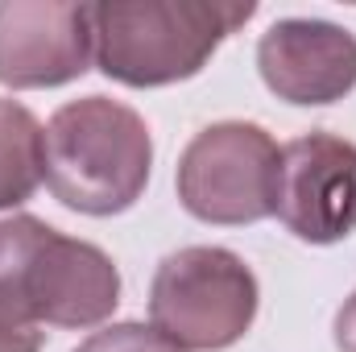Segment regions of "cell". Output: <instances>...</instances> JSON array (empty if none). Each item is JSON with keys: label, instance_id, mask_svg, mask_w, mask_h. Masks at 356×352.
Returning a JSON list of instances; mask_svg holds the SVG:
<instances>
[{"label": "cell", "instance_id": "1", "mask_svg": "<svg viewBox=\"0 0 356 352\" xmlns=\"http://www.w3.org/2000/svg\"><path fill=\"white\" fill-rule=\"evenodd\" d=\"M120 303L112 257L38 216L0 220V328H99Z\"/></svg>", "mask_w": 356, "mask_h": 352}, {"label": "cell", "instance_id": "2", "mask_svg": "<svg viewBox=\"0 0 356 352\" xmlns=\"http://www.w3.org/2000/svg\"><path fill=\"white\" fill-rule=\"evenodd\" d=\"M257 4L224 0H95L91 50L95 67L124 88H170L195 79L224 38H232Z\"/></svg>", "mask_w": 356, "mask_h": 352}, {"label": "cell", "instance_id": "3", "mask_svg": "<svg viewBox=\"0 0 356 352\" xmlns=\"http://www.w3.org/2000/svg\"><path fill=\"white\" fill-rule=\"evenodd\" d=\"M154 170V137L137 108L83 95L63 104L46 125V186L79 216L129 211Z\"/></svg>", "mask_w": 356, "mask_h": 352}, {"label": "cell", "instance_id": "4", "mask_svg": "<svg viewBox=\"0 0 356 352\" xmlns=\"http://www.w3.org/2000/svg\"><path fill=\"white\" fill-rule=\"evenodd\" d=\"M261 290L245 257L224 245H186L154 269L149 319L182 352H224L257 319Z\"/></svg>", "mask_w": 356, "mask_h": 352}, {"label": "cell", "instance_id": "5", "mask_svg": "<svg viewBox=\"0 0 356 352\" xmlns=\"http://www.w3.org/2000/svg\"><path fill=\"white\" fill-rule=\"evenodd\" d=\"M277 158V141L253 120L207 125L178 158V203L203 224H257L273 216Z\"/></svg>", "mask_w": 356, "mask_h": 352}, {"label": "cell", "instance_id": "6", "mask_svg": "<svg viewBox=\"0 0 356 352\" xmlns=\"http://www.w3.org/2000/svg\"><path fill=\"white\" fill-rule=\"evenodd\" d=\"M273 216L307 245H336L356 232V145L336 133H302L282 145Z\"/></svg>", "mask_w": 356, "mask_h": 352}, {"label": "cell", "instance_id": "7", "mask_svg": "<svg viewBox=\"0 0 356 352\" xmlns=\"http://www.w3.org/2000/svg\"><path fill=\"white\" fill-rule=\"evenodd\" d=\"M91 17L75 0H0V83L13 91L63 88L88 75Z\"/></svg>", "mask_w": 356, "mask_h": 352}, {"label": "cell", "instance_id": "8", "mask_svg": "<svg viewBox=\"0 0 356 352\" xmlns=\"http://www.w3.org/2000/svg\"><path fill=\"white\" fill-rule=\"evenodd\" d=\"M257 71L277 99L327 108L356 88V33L319 17H282L257 42Z\"/></svg>", "mask_w": 356, "mask_h": 352}, {"label": "cell", "instance_id": "9", "mask_svg": "<svg viewBox=\"0 0 356 352\" xmlns=\"http://www.w3.org/2000/svg\"><path fill=\"white\" fill-rule=\"evenodd\" d=\"M46 182V129L21 104L0 95V211L33 199Z\"/></svg>", "mask_w": 356, "mask_h": 352}, {"label": "cell", "instance_id": "10", "mask_svg": "<svg viewBox=\"0 0 356 352\" xmlns=\"http://www.w3.org/2000/svg\"><path fill=\"white\" fill-rule=\"evenodd\" d=\"M71 352H182V349H175L162 332H154V323L124 319V323H108V328L91 332L88 340Z\"/></svg>", "mask_w": 356, "mask_h": 352}, {"label": "cell", "instance_id": "11", "mask_svg": "<svg viewBox=\"0 0 356 352\" xmlns=\"http://www.w3.org/2000/svg\"><path fill=\"white\" fill-rule=\"evenodd\" d=\"M336 349L356 352V290L344 298V307L336 311Z\"/></svg>", "mask_w": 356, "mask_h": 352}, {"label": "cell", "instance_id": "12", "mask_svg": "<svg viewBox=\"0 0 356 352\" xmlns=\"http://www.w3.org/2000/svg\"><path fill=\"white\" fill-rule=\"evenodd\" d=\"M0 352H42L38 328H0Z\"/></svg>", "mask_w": 356, "mask_h": 352}]
</instances>
